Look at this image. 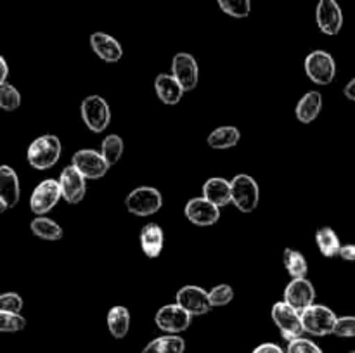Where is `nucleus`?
Masks as SVG:
<instances>
[{
  "mask_svg": "<svg viewBox=\"0 0 355 353\" xmlns=\"http://www.w3.org/2000/svg\"><path fill=\"white\" fill-rule=\"evenodd\" d=\"M288 353H322V350L311 339L297 338L288 343Z\"/></svg>",
  "mask_w": 355,
  "mask_h": 353,
  "instance_id": "nucleus-36",
  "label": "nucleus"
},
{
  "mask_svg": "<svg viewBox=\"0 0 355 353\" xmlns=\"http://www.w3.org/2000/svg\"><path fill=\"white\" fill-rule=\"evenodd\" d=\"M203 197L215 204V206L222 208L232 203V192H231V182L222 176H214L208 179L203 183Z\"/></svg>",
  "mask_w": 355,
  "mask_h": 353,
  "instance_id": "nucleus-21",
  "label": "nucleus"
},
{
  "mask_svg": "<svg viewBox=\"0 0 355 353\" xmlns=\"http://www.w3.org/2000/svg\"><path fill=\"white\" fill-rule=\"evenodd\" d=\"M139 241H141V248L148 258H158L165 246V232L158 224H148L142 227Z\"/></svg>",
  "mask_w": 355,
  "mask_h": 353,
  "instance_id": "nucleus-19",
  "label": "nucleus"
},
{
  "mask_svg": "<svg viewBox=\"0 0 355 353\" xmlns=\"http://www.w3.org/2000/svg\"><path fill=\"white\" fill-rule=\"evenodd\" d=\"M21 187L17 173L10 166H0V199L7 204V208H14L19 203Z\"/></svg>",
  "mask_w": 355,
  "mask_h": 353,
  "instance_id": "nucleus-20",
  "label": "nucleus"
},
{
  "mask_svg": "<svg viewBox=\"0 0 355 353\" xmlns=\"http://www.w3.org/2000/svg\"><path fill=\"white\" fill-rule=\"evenodd\" d=\"M315 242H318V248L321 251L322 256L326 258H333V256H338L340 248H342V242L340 237L336 235V232L331 227H321L315 232Z\"/></svg>",
  "mask_w": 355,
  "mask_h": 353,
  "instance_id": "nucleus-27",
  "label": "nucleus"
},
{
  "mask_svg": "<svg viewBox=\"0 0 355 353\" xmlns=\"http://www.w3.org/2000/svg\"><path fill=\"white\" fill-rule=\"evenodd\" d=\"M217 3L227 16L236 19L248 17L252 12V0H217Z\"/></svg>",
  "mask_w": 355,
  "mask_h": 353,
  "instance_id": "nucleus-30",
  "label": "nucleus"
},
{
  "mask_svg": "<svg viewBox=\"0 0 355 353\" xmlns=\"http://www.w3.org/2000/svg\"><path fill=\"white\" fill-rule=\"evenodd\" d=\"M283 265L291 279H304L309 272V263L305 256L293 248H286L283 251Z\"/></svg>",
  "mask_w": 355,
  "mask_h": 353,
  "instance_id": "nucleus-26",
  "label": "nucleus"
},
{
  "mask_svg": "<svg viewBox=\"0 0 355 353\" xmlns=\"http://www.w3.org/2000/svg\"><path fill=\"white\" fill-rule=\"evenodd\" d=\"M19 106H21L19 90L7 82L2 83V85H0V109L16 111Z\"/></svg>",
  "mask_w": 355,
  "mask_h": 353,
  "instance_id": "nucleus-31",
  "label": "nucleus"
},
{
  "mask_svg": "<svg viewBox=\"0 0 355 353\" xmlns=\"http://www.w3.org/2000/svg\"><path fill=\"white\" fill-rule=\"evenodd\" d=\"M211 307H225L234 300V289L229 284H218L214 289L208 291Z\"/></svg>",
  "mask_w": 355,
  "mask_h": 353,
  "instance_id": "nucleus-32",
  "label": "nucleus"
},
{
  "mask_svg": "<svg viewBox=\"0 0 355 353\" xmlns=\"http://www.w3.org/2000/svg\"><path fill=\"white\" fill-rule=\"evenodd\" d=\"M338 256L343 260V262L354 263L355 262V244H342Z\"/></svg>",
  "mask_w": 355,
  "mask_h": 353,
  "instance_id": "nucleus-37",
  "label": "nucleus"
},
{
  "mask_svg": "<svg viewBox=\"0 0 355 353\" xmlns=\"http://www.w3.org/2000/svg\"><path fill=\"white\" fill-rule=\"evenodd\" d=\"M123 151H125L123 138L116 134L106 135L103 144H101V154H103V158L106 159V163L110 166L116 165V163L120 161L121 156H123Z\"/></svg>",
  "mask_w": 355,
  "mask_h": 353,
  "instance_id": "nucleus-29",
  "label": "nucleus"
},
{
  "mask_svg": "<svg viewBox=\"0 0 355 353\" xmlns=\"http://www.w3.org/2000/svg\"><path fill=\"white\" fill-rule=\"evenodd\" d=\"M302 324H304V331L312 336H328L333 334V329L336 324V314L331 308L324 307V305H311L300 311Z\"/></svg>",
  "mask_w": 355,
  "mask_h": 353,
  "instance_id": "nucleus-5",
  "label": "nucleus"
},
{
  "mask_svg": "<svg viewBox=\"0 0 355 353\" xmlns=\"http://www.w3.org/2000/svg\"><path fill=\"white\" fill-rule=\"evenodd\" d=\"M305 73L318 85H329L335 80L336 62L326 51H312L305 57Z\"/></svg>",
  "mask_w": 355,
  "mask_h": 353,
  "instance_id": "nucleus-6",
  "label": "nucleus"
},
{
  "mask_svg": "<svg viewBox=\"0 0 355 353\" xmlns=\"http://www.w3.org/2000/svg\"><path fill=\"white\" fill-rule=\"evenodd\" d=\"M31 232H33L37 237L45 239V241H59L62 237V227L59 224H55L54 220L44 217L33 218V221L30 224Z\"/></svg>",
  "mask_w": 355,
  "mask_h": 353,
  "instance_id": "nucleus-28",
  "label": "nucleus"
},
{
  "mask_svg": "<svg viewBox=\"0 0 355 353\" xmlns=\"http://www.w3.org/2000/svg\"><path fill=\"white\" fill-rule=\"evenodd\" d=\"M350 353H355V352H350Z\"/></svg>",
  "mask_w": 355,
  "mask_h": 353,
  "instance_id": "nucleus-42",
  "label": "nucleus"
},
{
  "mask_svg": "<svg viewBox=\"0 0 355 353\" xmlns=\"http://www.w3.org/2000/svg\"><path fill=\"white\" fill-rule=\"evenodd\" d=\"M61 197L62 192L61 185H59V180H42V182L35 187L33 192H31L30 208L37 217H44L49 211L54 210V206L59 203Z\"/></svg>",
  "mask_w": 355,
  "mask_h": 353,
  "instance_id": "nucleus-8",
  "label": "nucleus"
},
{
  "mask_svg": "<svg viewBox=\"0 0 355 353\" xmlns=\"http://www.w3.org/2000/svg\"><path fill=\"white\" fill-rule=\"evenodd\" d=\"M26 327V318L21 314L0 311V332H19Z\"/></svg>",
  "mask_w": 355,
  "mask_h": 353,
  "instance_id": "nucleus-33",
  "label": "nucleus"
},
{
  "mask_svg": "<svg viewBox=\"0 0 355 353\" xmlns=\"http://www.w3.org/2000/svg\"><path fill=\"white\" fill-rule=\"evenodd\" d=\"M239 138H241V132L236 127H218L208 135L207 144L211 149H231L238 145Z\"/></svg>",
  "mask_w": 355,
  "mask_h": 353,
  "instance_id": "nucleus-25",
  "label": "nucleus"
},
{
  "mask_svg": "<svg viewBox=\"0 0 355 353\" xmlns=\"http://www.w3.org/2000/svg\"><path fill=\"white\" fill-rule=\"evenodd\" d=\"M23 310V298L17 293L0 294V311L7 314H21Z\"/></svg>",
  "mask_w": 355,
  "mask_h": 353,
  "instance_id": "nucleus-34",
  "label": "nucleus"
},
{
  "mask_svg": "<svg viewBox=\"0 0 355 353\" xmlns=\"http://www.w3.org/2000/svg\"><path fill=\"white\" fill-rule=\"evenodd\" d=\"M106 322L113 338H125L128 334V329H130V311H128L127 307L116 305V307L107 311Z\"/></svg>",
  "mask_w": 355,
  "mask_h": 353,
  "instance_id": "nucleus-23",
  "label": "nucleus"
},
{
  "mask_svg": "<svg viewBox=\"0 0 355 353\" xmlns=\"http://www.w3.org/2000/svg\"><path fill=\"white\" fill-rule=\"evenodd\" d=\"M184 213L191 224L198 225V227H210V225L217 224L218 218H220V208L201 196L187 201Z\"/></svg>",
  "mask_w": 355,
  "mask_h": 353,
  "instance_id": "nucleus-13",
  "label": "nucleus"
},
{
  "mask_svg": "<svg viewBox=\"0 0 355 353\" xmlns=\"http://www.w3.org/2000/svg\"><path fill=\"white\" fill-rule=\"evenodd\" d=\"M186 341L180 336H159L142 348V353H184Z\"/></svg>",
  "mask_w": 355,
  "mask_h": 353,
  "instance_id": "nucleus-24",
  "label": "nucleus"
},
{
  "mask_svg": "<svg viewBox=\"0 0 355 353\" xmlns=\"http://www.w3.org/2000/svg\"><path fill=\"white\" fill-rule=\"evenodd\" d=\"M71 165L82 173L85 179L90 180H99L103 179L107 173V170L111 168L106 163V159L103 158V154L94 149H82V151H76L73 154Z\"/></svg>",
  "mask_w": 355,
  "mask_h": 353,
  "instance_id": "nucleus-10",
  "label": "nucleus"
},
{
  "mask_svg": "<svg viewBox=\"0 0 355 353\" xmlns=\"http://www.w3.org/2000/svg\"><path fill=\"white\" fill-rule=\"evenodd\" d=\"M172 75L186 92H191L196 89L198 80H200V66L193 55L187 52H179L172 59Z\"/></svg>",
  "mask_w": 355,
  "mask_h": 353,
  "instance_id": "nucleus-14",
  "label": "nucleus"
},
{
  "mask_svg": "<svg viewBox=\"0 0 355 353\" xmlns=\"http://www.w3.org/2000/svg\"><path fill=\"white\" fill-rule=\"evenodd\" d=\"M85 176L75 168V166H66L59 176V185H61L62 199L68 204L82 203L87 192Z\"/></svg>",
  "mask_w": 355,
  "mask_h": 353,
  "instance_id": "nucleus-15",
  "label": "nucleus"
},
{
  "mask_svg": "<svg viewBox=\"0 0 355 353\" xmlns=\"http://www.w3.org/2000/svg\"><path fill=\"white\" fill-rule=\"evenodd\" d=\"M155 90L158 99L166 106H175L182 100V96L186 90L182 89L177 78L173 75H166V73H159L155 80Z\"/></svg>",
  "mask_w": 355,
  "mask_h": 353,
  "instance_id": "nucleus-18",
  "label": "nucleus"
},
{
  "mask_svg": "<svg viewBox=\"0 0 355 353\" xmlns=\"http://www.w3.org/2000/svg\"><path fill=\"white\" fill-rule=\"evenodd\" d=\"M343 93H345L347 99L354 100L355 102V78H352L349 83H347L345 89H343Z\"/></svg>",
  "mask_w": 355,
  "mask_h": 353,
  "instance_id": "nucleus-40",
  "label": "nucleus"
},
{
  "mask_svg": "<svg viewBox=\"0 0 355 353\" xmlns=\"http://www.w3.org/2000/svg\"><path fill=\"white\" fill-rule=\"evenodd\" d=\"M231 192H232V203L243 213H252L257 210L260 201V190L259 183L255 179L246 173H239L231 180Z\"/></svg>",
  "mask_w": 355,
  "mask_h": 353,
  "instance_id": "nucleus-3",
  "label": "nucleus"
},
{
  "mask_svg": "<svg viewBox=\"0 0 355 353\" xmlns=\"http://www.w3.org/2000/svg\"><path fill=\"white\" fill-rule=\"evenodd\" d=\"M7 210V204L6 203H3V201L2 199H0V215H2L3 213V211H6Z\"/></svg>",
  "mask_w": 355,
  "mask_h": 353,
  "instance_id": "nucleus-41",
  "label": "nucleus"
},
{
  "mask_svg": "<svg viewBox=\"0 0 355 353\" xmlns=\"http://www.w3.org/2000/svg\"><path fill=\"white\" fill-rule=\"evenodd\" d=\"M315 23L324 35L335 37L342 31L343 12L336 0H319L315 7Z\"/></svg>",
  "mask_w": 355,
  "mask_h": 353,
  "instance_id": "nucleus-12",
  "label": "nucleus"
},
{
  "mask_svg": "<svg viewBox=\"0 0 355 353\" xmlns=\"http://www.w3.org/2000/svg\"><path fill=\"white\" fill-rule=\"evenodd\" d=\"M253 353H284V352L279 348V346L274 345V343H263V345L257 346V348L253 350Z\"/></svg>",
  "mask_w": 355,
  "mask_h": 353,
  "instance_id": "nucleus-38",
  "label": "nucleus"
},
{
  "mask_svg": "<svg viewBox=\"0 0 355 353\" xmlns=\"http://www.w3.org/2000/svg\"><path fill=\"white\" fill-rule=\"evenodd\" d=\"M62 145L59 137L52 134L40 135L38 138H35L30 144L26 151L28 163L33 166L35 170H49L59 161L61 158Z\"/></svg>",
  "mask_w": 355,
  "mask_h": 353,
  "instance_id": "nucleus-1",
  "label": "nucleus"
},
{
  "mask_svg": "<svg viewBox=\"0 0 355 353\" xmlns=\"http://www.w3.org/2000/svg\"><path fill=\"white\" fill-rule=\"evenodd\" d=\"M175 303L180 305L187 314H191L193 317L198 315H207L211 310L210 296H208L207 291L200 286H184L177 291Z\"/></svg>",
  "mask_w": 355,
  "mask_h": 353,
  "instance_id": "nucleus-11",
  "label": "nucleus"
},
{
  "mask_svg": "<svg viewBox=\"0 0 355 353\" xmlns=\"http://www.w3.org/2000/svg\"><path fill=\"white\" fill-rule=\"evenodd\" d=\"M80 113H82L83 123L94 134H103L111 123L110 104L101 96L85 97L80 106Z\"/></svg>",
  "mask_w": 355,
  "mask_h": 353,
  "instance_id": "nucleus-4",
  "label": "nucleus"
},
{
  "mask_svg": "<svg viewBox=\"0 0 355 353\" xmlns=\"http://www.w3.org/2000/svg\"><path fill=\"white\" fill-rule=\"evenodd\" d=\"M290 307H293L295 310L304 311L305 308H309L311 305H314L315 301V289L314 284L304 277V279H291V282L288 284L286 289H284V300Z\"/></svg>",
  "mask_w": 355,
  "mask_h": 353,
  "instance_id": "nucleus-16",
  "label": "nucleus"
},
{
  "mask_svg": "<svg viewBox=\"0 0 355 353\" xmlns=\"http://www.w3.org/2000/svg\"><path fill=\"white\" fill-rule=\"evenodd\" d=\"M163 196L156 187H135L125 199V206L135 217H151L162 210Z\"/></svg>",
  "mask_w": 355,
  "mask_h": 353,
  "instance_id": "nucleus-2",
  "label": "nucleus"
},
{
  "mask_svg": "<svg viewBox=\"0 0 355 353\" xmlns=\"http://www.w3.org/2000/svg\"><path fill=\"white\" fill-rule=\"evenodd\" d=\"M7 76H9V66H7L6 59L0 55V85H2V83H6Z\"/></svg>",
  "mask_w": 355,
  "mask_h": 353,
  "instance_id": "nucleus-39",
  "label": "nucleus"
},
{
  "mask_svg": "<svg viewBox=\"0 0 355 353\" xmlns=\"http://www.w3.org/2000/svg\"><path fill=\"white\" fill-rule=\"evenodd\" d=\"M272 320L274 324L279 327L281 334H283L284 339L291 341V339L302 338L304 334V324H302L300 311L295 310L293 307L286 303V301H279L272 307Z\"/></svg>",
  "mask_w": 355,
  "mask_h": 353,
  "instance_id": "nucleus-7",
  "label": "nucleus"
},
{
  "mask_svg": "<svg viewBox=\"0 0 355 353\" xmlns=\"http://www.w3.org/2000/svg\"><path fill=\"white\" fill-rule=\"evenodd\" d=\"M321 109H322V96L318 92V90H311V92H307L300 100H298L295 113H297V118L300 123L309 125L319 116Z\"/></svg>",
  "mask_w": 355,
  "mask_h": 353,
  "instance_id": "nucleus-22",
  "label": "nucleus"
},
{
  "mask_svg": "<svg viewBox=\"0 0 355 353\" xmlns=\"http://www.w3.org/2000/svg\"><path fill=\"white\" fill-rule=\"evenodd\" d=\"M90 47L96 52L97 57L103 59L104 62H118L123 57V47L120 45V42L103 31H96L90 35Z\"/></svg>",
  "mask_w": 355,
  "mask_h": 353,
  "instance_id": "nucleus-17",
  "label": "nucleus"
},
{
  "mask_svg": "<svg viewBox=\"0 0 355 353\" xmlns=\"http://www.w3.org/2000/svg\"><path fill=\"white\" fill-rule=\"evenodd\" d=\"M191 317L193 315L187 314L180 305H165L159 308L155 315V322L162 331L168 332V334H179L189 329Z\"/></svg>",
  "mask_w": 355,
  "mask_h": 353,
  "instance_id": "nucleus-9",
  "label": "nucleus"
},
{
  "mask_svg": "<svg viewBox=\"0 0 355 353\" xmlns=\"http://www.w3.org/2000/svg\"><path fill=\"white\" fill-rule=\"evenodd\" d=\"M333 334L338 338H355V317L354 315H345V317L336 318Z\"/></svg>",
  "mask_w": 355,
  "mask_h": 353,
  "instance_id": "nucleus-35",
  "label": "nucleus"
}]
</instances>
